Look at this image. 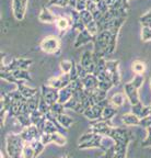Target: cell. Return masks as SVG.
I'll return each mask as SVG.
<instances>
[{
    "mask_svg": "<svg viewBox=\"0 0 151 158\" xmlns=\"http://www.w3.org/2000/svg\"><path fill=\"white\" fill-rule=\"evenodd\" d=\"M25 142L21 134L9 133L6 136V151L10 158H22Z\"/></svg>",
    "mask_w": 151,
    "mask_h": 158,
    "instance_id": "obj_1",
    "label": "cell"
},
{
    "mask_svg": "<svg viewBox=\"0 0 151 158\" xmlns=\"http://www.w3.org/2000/svg\"><path fill=\"white\" fill-rule=\"evenodd\" d=\"M145 82L144 75H135L134 79L131 81L127 82L124 86V92L125 96L128 99L129 103L131 106L139 103L140 98H139V88H140Z\"/></svg>",
    "mask_w": 151,
    "mask_h": 158,
    "instance_id": "obj_2",
    "label": "cell"
},
{
    "mask_svg": "<svg viewBox=\"0 0 151 158\" xmlns=\"http://www.w3.org/2000/svg\"><path fill=\"white\" fill-rule=\"evenodd\" d=\"M109 137H111L116 145H125L128 146L131 139V134L128 130L123 127H113L111 128V132L109 134Z\"/></svg>",
    "mask_w": 151,
    "mask_h": 158,
    "instance_id": "obj_3",
    "label": "cell"
},
{
    "mask_svg": "<svg viewBox=\"0 0 151 158\" xmlns=\"http://www.w3.org/2000/svg\"><path fill=\"white\" fill-rule=\"evenodd\" d=\"M40 47L44 53L47 54H60V42L56 36L48 35L46 36L40 44Z\"/></svg>",
    "mask_w": 151,
    "mask_h": 158,
    "instance_id": "obj_4",
    "label": "cell"
},
{
    "mask_svg": "<svg viewBox=\"0 0 151 158\" xmlns=\"http://www.w3.org/2000/svg\"><path fill=\"white\" fill-rule=\"evenodd\" d=\"M41 94H42L43 99L47 103L52 106V104L58 102V98H59V90L56 88L48 86V85H43L40 89Z\"/></svg>",
    "mask_w": 151,
    "mask_h": 158,
    "instance_id": "obj_5",
    "label": "cell"
},
{
    "mask_svg": "<svg viewBox=\"0 0 151 158\" xmlns=\"http://www.w3.org/2000/svg\"><path fill=\"white\" fill-rule=\"evenodd\" d=\"M106 70L109 74L112 82L115 87L121 85V72L118 60H106Z\"/></svg>",
    "mask_w": 151,
    "mask_h": 158,
    "instance_id": "obj_6",
    "label": "cell"
},
{
    "mask_svg": "<svg viewBox=\"0 0 151 158\" xmlns=\"http://www.w3.org/2000/svg\"><path fill=\"white\" fill-rule=\"evenodd\" d=\"M103 135L94 133V135L92 136L90 139L83 142V143L78 144V148L79 149H90V148H100V149H104L103 146Z\"/></svg>",
    "mask_w": 151,
    "mask_h": 158,
    "instance_id": "obj_7",
    "label": "cell"
},
{
    "mask_svg": "<svg viewBox=\"0 0 151 158\" xmlns=\"http://www.w3.org/2000/svg\"><path fill=\"white\" fill-rule=\"evenodd\" d=\"M20 134H21V136H22L23 141H24L25 143H29V144L36 141V139H40L41 135H42L40 130H38L37 126L34 125V124L27 126V127H24Z\"/></svg>",
    "mask_w": 151,
    "mask_h": 158,
    "instance_id": "obj_8",
    "label": "cell"
},
{
    "mask_svg": "<svg viewBox=\"0 0 151 158\" xmlns=\"http://www.w3.org/2000/svg\"><path fill=\"white\" fill-rule=\"evenodd\" d=\"M29 0H12V12L13 17L21 21L24 19L26 13V7Z\"/></svg>",
    "mask_w": 151,
    "mask_h": 158,
    "instance_id": "obj_9",
    "label": "cell"
},
{
    "mask_svg": "<svg viewBox=\"0 0 151 158\" xmlns=\"http://www.w3.org/2000/svg\"><path fill=\"white\" fill-rule=\"evenodd\" d=\"M71 82H72V80H71V77H70V74H62L58 77L50 78V80L47 81L46 85L60 90V89L65 88V87L68 86V85L71 84Z\"/></svg>",
    "mask_w": 151,
    "mask_h": 158,
    "instance_id": "obj_10",
    "label": "cell"
},
{
    "mask_svg": "<svg viewBox=\"0 0 151 158\" xmlns=\"http://www.w3.org/2000/svg\"><path fill=\"white\" fill-rule=\"evenodd\" d=\"M80 64L87 70L89 74H93L95 69V58H94L93 52H84L81 56Z\"/></svg>",
    "mask_w": 151,
    "mask_h": 158,
    "instance_id": "obj_11",
    "label": "cell"
},
{
    "mask_svg": "<svg viewBox=\"0 0 151 158\" xmlns=\"http://www.w3.org/2000/svg\"><path fill=\"white\" fill-rule=\"evenodd\" d=\"M105 106L102 103H97L91 106L89 109L85 110V112L83 113V115L87 118H89L90 121H95V120H100L101 115L103 113V110H104Z\"/></svg>",
    "mask_w": 151,
    "mask_h": 158,
    "instance_id": "obj_12",
    "label": "cell"
},
{
    "mask_svg": "<svg viewBox=\"0 0 151 158\" xmlns=\"http://www.w3.org/2000/svg\"><path fill=\"white\" fill-rule=\"evenodd\" d=\"M32 65V59L29 58H15L13 60H11L8 65H5L9 70H15V69H26L29 70V68Z\"/></svg>",
    "mask_w": 151,
    "mask_h": 158,
    "instance_id": "obj_13",
    "label": "cell"
},
{
    "mask_svg": "<svg viewBox=\"0 0 151 158\" xmlns=\"http://www.w3.org/2000/svg\"><path fill=\"white\" fill-rule=\"evenodd\" d=\"M94 39H95V37H94L87 29H84L83 31L78 32L77 39H76V41H74V46L76 47V48H78V47L82 46V45H84V44H88V43H90V42L93 43Z\"/></svg>",
    "mask_w": 151,
    "mask_h": 158,
    "instance_id": "obj_14",
    "label": "cell"
},
{
    "mask_svg": "<svg viewBox=\"0 0 151 158\" xmlns=\"http://www.w3.org/2000/svg\"><path fill=\"white\" fill-rule=\"evenodd\" d=\"M74 89H76V86H74V82L72 81L71 84H69L68 86H66L65 88L60 89L59 90V98H58V102L62 104H65L67 101H69L71 97L74 96Z\"/></svg>",
    "mask_w": 151,
    "mask_h": 158,
    "instance_id": "obj_15",
    "label": "cell"
},
{
    "mask_svg": "<svg viewBox=\"0 0 151 158\" xmlns=\"http://www.w3.org/2000/svg\"><path fill=\"white\" fill-rule=\"evenodd\" d=\"M82 84H83L84 90L87 92H92L97 88H99V79L95 75L88 74L87 76L82 79Z\"/></svg>",
    "mask_w": 151,
    "mask_h": 158,
    "instance_id": "obj_16",
    "label": "cell"
},
{
    "mask_svg": "<svg viewBox=\"0 0 151 158\" xmlns=\"http://www.w3.org/2000/svg\"><path fill=\"white\" fill-rule=\"evenodd\" d=\"M57 15L53 12L50 8H47L45 6L42 10H41L40 15H38V20L43 23H47V24H50V23H56L57 21Z\"/></svg>",
    "mask_w": 151,
    "mask_h": 158,
    "instance_id": "obj_17",
    "label": "cell"
},
{
    "mask_svg": "<svg viewBox=\"0 0 151 158\" xmlns=\"http://www.w3.org/2000/svg\"><path fill=\"white\" fill-rule=\"evenodd\" d=\"M56 25H57V29L59 30V32L66 33L70 27H72V19L71 17H66V15H59L57 18V21H56Z\"/></svg>",
    "mask_w": 151,
    "mask_h": 158,
    "instance_id": "obj_18",
    "label": "cell"
},
{
    "mask_svg": "<svg viewBox=\"0 0 151 158\" xmlns=\"http://www.w3.org/2000/svg\"><path fill=\"white\" fill-rule=\"evenodd\" d=\"M131 113L136 114L138 118H144L146 116L150 115V106H144L142 102H139V103L135 104V106H131Z\"/></svg>",
    "mask_w": 151,
    "mask_h": 158,
    "instance_id": "obj_19",
    "label": "cell"
},
{
    "mask_svg": "<svg viewBox=\"0 0 151 158\" xmlns=\"http://www.w3.org/2000/svg\"><path fill=\"white\" fill-rule=\"evenodd\" d=\"M85 91V90H84ZM87 92V91H85ZM90 97H91L92 101H93V104L100 103V102L104 101L107 99V91L105 90H102L101 88H97L95 90H93L92 92H87Z\"/></svg>",
    "mask_w": 151,
    "mask_h": 158,
    "instance_id": "obj_20",
    "label": "cell"
},
{
    "mask_svg": "<svg viewBox=\"0 0 151 158\" xmlns=\"http://www.w3.org/2000/svg\"><path fill=\"white\" fill-rule=\"evenodd\" d=\"M26 82H23V84H20V85H18L17 86V89L19 90V91L21 92V94H23V97H24L25 99H30L31 97L35 96V94H37V92L40 91L37 88H32V87H27Z\"/></svg>",
    "mask_w": 151,
    "mask_h": 158,
    "instance_id": "obj_21",
    "label": "cell"
},
{
    "mask_svg": "<svg viewBox=\"0 0 151 158\" xmlns=\"http://www.w3.org/2000/svg\"><path fill=\"white\" fill-rule=\"evenodd\" d=\"M121 122L126 126H139L140 125V118L134 113H126L121 116Z\"/></svg>",
    "mask_w": 151,
    "mask_h": 158,
    "instance_id": "obj_22",
    "label": "cell"
},
{
    "mask_svg": "<svg viewBox=\"0 0 151 158\" xmlns=\"http://www.w3.org/2000/svg\"><path fill=\"white\" fill-rule=\"evenodd\" d=\"M116 113H117V108H115L112 104H109V106L104 108L100 120H102V121H112V118L116 115Z\"/></svg>",
    "mask_w": 151,
    "mask_h": 158,
    "instance_id": "obj_23",
    "label": "cell"
},
{
    "mask_svg": "<svg viewBox=\"0 0 151 158\" xmlns=\"http://www.w3.org/2000/svg\"><path fill=\"white\" fill-rule=\"evenodd\" d=\"M56 118H57L58 123H59L62 127L66 128V130H68L69 127H71V125L74 123V118H72L71 116L68 115V114H66V113L58 114V115L56 116Z\"/></svg>",
    "mask_w": 151,
    "mask_h": 158,
    "instance_id": "obj_24",
    "label": "cell"
},
{
    "mask_svg": "<svg viewBox=\"0 0 151 158\" xmlns=\"http://www.w3.org/2000/svg\"><path fill=\"white\" fill-rule=\"evenodd\" d=\"M109 102H111L112 106H114L115 108H119L124 104L125 102V94H121V92H117V94H113V96L109 98Z\"/></svg>",
    "mask_w": 151,
    "mask_h": 158,
    "instance_id": "obj_25",
    "label": "cell"
},
{
    "mask_svg": "<svg viewBox=\"0 0 151 158\" xmlns=\"http://www.w3.org/2000/svg\"><path fill=\"white\" fill-rule=\"evenodd\" d=\"M52 142L58 146H64L67 143V138H66V136L62 133L56 132V133L52 134Z\"/></svg>",
    "mask_w": 151,
    "mask_h": 158,
    "instance_id": "obj_26",
    "label": "cell"
},
{
    "mask_svg": "<svg viewBox=\"0 0 151 158\" xmlns=\"http://www.w3.org/2000/svg\"><path fill=\"white\" fill-rule=\"evenodd\" d=\"M74 62H72V60L64 59L59 64L60 70L62 72V74H70V72H71L72 68H74Z\"/></svg>",
    "mask_w": 151,
    "mask_h": 158,
    "instance_id": "obj_27",
    "label": "cell"
},
{
    "mask_svg": "<svg viewBox=\"0 0 151 158\" xmlns=\"http://www.w3.org/2000/svg\"><path fill=\"white\" fill-rule=\"evenodd\" d=\"M70 5V0H50L46 3L47 8L50 7H60V8H67Z\"/></svg>",
    "mask_w": 151,
    "mask_h": 158,
    "instance_id": "obj_28",
    "label": "cell"
},
{
    "mask_svg": "<svg viewBox=\"0 0 151 158\" xmlns=\"http://www.w3.org/2000/svg\"><path fill=\"white\" fill-rule=\"evenodd\" d=\"M131 69L136 75H144L146 72V65L140 60H136L131 65Z\"/></svg>",
    "mask_w": 151,
    "mask_h": 158,
    "instance_id": "obj_29",
    "label": "cell"
},
{
    "mask_svg": "<svg viewBox=\"0 0 151 158\" xmlns=\"http://www.w3.org/2000/svg\"><path fill=\"white\" fill-rule=\"evenodd\" d=\"M22 158H36L34 148L32 147L31 144L25 143V146H24V148H23Z\"/></svg>",
    "mask_w": 151,
    "mask_h": 158,
    "instance_id": "obj_30",
    "label": "cell"
},
{
    "mask_svg": "<svg viewBox=\"0 0 151 158\" xmlns=\"http://www.w3.org/2000/svg\"><path fill=\"white\" fill-rule=\"evenodd\" d=\"M56 132H59V131H58L57 125H56V124H55L53 121H50V120H47L46 123H45L44 131H43V133L54 134V133H56Z\"/></svg>",
    "mask_w": 151,
    "mask_h": 158,
    "instance_id": "obj_31",
    "label": "cell"
},
{
    "mask_svg": "<svg viewBox=\"0 0 151 158\" xmlns=\"http://www.w3.org/2000/svg\"><path fill=\"white\" fill-rule=\"evenodd\" d=\"M44 116H45V114H43L40 110H35V111L31 112V114H30L31 122H32V124H34V125H37V124L42 121V118H44Z\"/></svg>",
    "mask_w": 151,
    "mask_h": 158,
    "instance_id": "obj_32",
    "label": "cell"
},
{
    "mask_svg": "<svg viewBox=\"0 0 151 158\" xmlns=\"http://www.w3.org/2000/svg\"><path fill=\"white\" fill-rule=\"evenodd\" d=\"M65 111H66L65 106L62 103H59V102H56V103H54V104L50 106V112L56 116H57L58 114L65 113Z\"/></svg>",
    "mask_w": 151,
    "mask_h": 158,
    "instance_id": "obj_33",
    "label": "cell"
},
{
    "mask_svg": "<svg viewBox=\"0 0 151 158\" xmlns=\"http://www.w3.org/2000/svg\"><path fill=\"white\" fill-rule=\"evenodd\" d=\"M31 145H32V147L34 148V152H35V155H36V157H38V156L43 153V151H44L45 145L40 141V139H36V141L32 142V143H31Z\"/></svg>",
    "mask_w": 151,
    "mask_h": 158,
    "instance_id": "obj_34",
    "label": "cell"
},
{
    "mask_svg": "<svg viewBox=\"0 0 151 158\" xmlns=\"http://www.w3.org/2000/svg\"><path fill=\"white\" fill-rule=\"evenodd\" d=\"M15 118L20 122V124L23 126V127H27V126L32 125L31 118H30V115H27V114H20V115H18Z\"/></svg>",
    "mask_w": 151,
    "mask_h": 158,
    "instance_id": "obj_35",
    "label": "cell"
},
{
    "mask_svg": "<svg viewBox=\"0 0 151 158\" xmlns=\"http://www.w3.org/2000/svg\"><path fill=\"white\" fill-rule=\"evenodd\" d=\"M141 40L144 42H151V27H142V29H141Z\"/></svg>",
    "mask_w": 151,
    "mask_h": 158,
    "instance_id": "obj_36",
    "label": "cell"
},
{
    "mask_svg": "<svg viewBox=\"0 0 151 158\" xmlns=\"http://www.w3.org/2000/svg\"><path fill=\"white\" fill-rule=\"evenodd\" d=\"M141 146L142 147H151V126L147 128V137L142 141Z\"/></svg>",
    "mask_w": 151,
    "mask_h": 158,
    "instance_id": "obj_37",
    "label": "cell"
},
{
    "mask_svg": "<svg viewBox=\"0 0 151 158\" xmlns=\"http://www.w3.org/2000/svg\"><path fill=\"white\" fill-rule=\"evenodd\" d=\"M40 141L44 144L45 146L48 145V144L53 143L52 142V134H47V133H42L40 137Z\"/></svg>",
    "mask_w": 151,
    "mask_h": 158,
    "instance_id": "obj_38",
    "label": "cell"
},
{
    "mask_svg": "<svg viewBox=\"0 0 151 158\" xmlns=\"http://www.w3.org/2000/svg\"><path fill=\"white\" fill-rule=\"evenodd\" d=\"M77 73H78V78L81 79V80L89 74V73L81 66V64H77Z\"/></svg>",
    "mask_w": 151,
    "mask_h": 158,
    "instance_id": "obj_39",
    "label": "cell"
},
{
    "mask_svg": "<svg viewBox=\"0 0 151 158\" xmlns=\"http://www.w3.org/2000/svg\"><path fill=\"white\" fill-rule=\"evenodd\" d=\"M141 127H145V128H148L151 126V114L148 116H146V118H141L140 120V125Z\"/></svg>",
    "mask_w": 151,
    "mask_h": 158,
    "instance_id": "obj_40",
    "label": "cell"
},
{
    "mask_svg": "<svg viewBox=\"0 0 151 158\" xmlns=\"http://www.w3.org/2000/svg\"><path fill=\"white\" fill-rule=\"evenodd\" d=\"M62 158H70L69 156H64V157H62Z\"/></svg>",
    "mask_w": 151,
    "mask_h": 158,
    "instance_id": "obj_41",
    "label": "cell"
},
{
    "mask_svg": "<svg viewBox=\"0 0 151 158\" xmlns=\"http://www.w3.org/2000/svg\"><path fill=\"white\" fill-rule=\"evenodd\" d=\"M149 79H150V85H151V74H150V77H149Z\"/></svg>",
    "mask_w": 151,
    "mask_h": 158,
    "instance_id": "obj_42",
    "label": "cell"
},
{
    "mask_svg": "<svg viewBox=\"0 0 151 158\" xmlns=\"http://www.w3.org/2000/svg\"><path fill=\"white\" fill-rule=\"evenodd\" d=\"M101 158H109V157H105V156H102Z\"/></svg>",
    "mask_w": 151,
    "mask_h": 158,
    "instance_id": "obj_43",
    "label": "cell"
},
{
    "mask_svg": "<svg viewBox=\"0 0 151 158\" xmlns=\"http://www.w3.org/2000/svg\"><path fill=\"white\" fill-rule=\"evenodd\" d=\"M150 106V113H151V104H150V106Z\"/></svg>",
    "mask_w": 151,
    "mask_h": 158,
    "instance_id": "obj_44",
    "label": "cell"
},
{
    "mask_svg": "<svg viewBox=\"0 0 151 158\" xmlns=\"http://www.w3.org/2000/svg\"><path fill=\"white\" fill-rule=\"evenodd\" d=\"M126 158H127V157H126Z\"/></svg>",
    "mask_w": 151,
    "mask_h": 158,
    "instance_id": "obj_45",
    "label": "cell"
}]
</instances>
